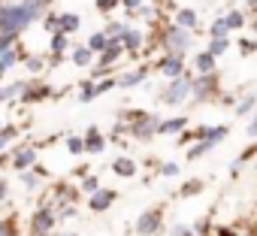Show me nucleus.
Wrapping results in <instances>:
<instances>
[{"instance_id":"obj_1","label":"nucleus","mask_w":257,"mask_h":236,"mask_svg":"<svg viewBox=\"0 0 257 236\" xmlns=\"http://www.w3.org/2000/svg\"><path fill=\"white\" fill-rule=\"evenodd\" d=\"M49 10H46V4H40V0H7V4L0 7V34L22 37Z\"/></svg>"},{"instance_id":"obj_2","label":"nucleus","mask_w":257,"mask_h":236,"mask_svg":"<svg viewBox=\"0 0 257 236\" xmlns=\"http://www.w3.org/2000/svg\"><path fill=\"white\" fill-rule=\"evenodd\" d=\"M118 118H121V122H127V128H131V140H137V143L155 140L158 131H161V122H164L161 115L146 112V109H124Z\"/></svg>"},{"instance_id":"obj_3","label":"nucleus","mask_w":257,"mask_h":236,"mask_svg":"<svg viewBox=\"0 0 257 236\" xmlns=\"http://www.w3.org/2000/svg\"><path fill=\"white\" fill-rule=\"evenodd\" d=\"M158 46H161L164 55H182V58H188V52L194 46V34L191 31H182L179 25L170 22V25H164L158 31Z\"/></svg>"},{"instance_id":"obj_4","label":"nucleus","mask_w":257,"mask_h":236,"mask_svg":"<svg viewBox=\"0 0 257 236\" xmlns=\"http://www.w3.org/2000/svg\"><path fill=\"white\" fill-rule=\"evenodd\" d=\"M191 97H194V73H188V76H182V79L167 82V85H164V91H161V103H164V106H170V109H179V106L191 103Z\"/></svg>"},{"instance_id":"obj_5","label":"nucleus","mask_w":257,"mask_h":236,"mask_svg":"<svg viewBox=\"0 0 257 236\" xmlns=\"http://www.w3.org/2000/svg\"><path fill=\"white\" fill-rule=\"evenodd\" d=\"M218 97H221V76H218V73L194 76V97H191L194 106L209 103V100H218Z\"/></svg>"},{"instance_id":"obj_6","label":"nucleus","mask_w":257,"mask_h":236,"mask_svg":"<svg viewBox=\"0 0 257 236\" xmlns=\"http://www.w3.org/2000/svg\"><path fill=\"white\" fill-rule=\"evenodd\" d=\"M134 230H137V236H158L164 230V206H152V209L140 212Z\"/></svg>"},{"instance_id":"obj_7","label":"nucleus","mask_w":257,"mask_h":236,"mask_svg":"<svg viewBox=\"0 0 257 236\" xmlns=\"http://www.w3.org/2000/svg\"><path fill=\"white\" fill-rule=\"evenodd\" d=\"M55 224H58V212H55V206H52V203H43V206H37V209H34V215H31V233L52 236Z\"/></svg>"},{"instance_id":"obj_8","label":"nucleus","mask_w":257,"mask_h":236,"mask_svg":"<svg viewBox=\"0 0 257 236\" xmlns=\"http://www.w3.org/2000/svg\"><path fill=\"white\" fill-rule=\"evenodd\" d=\"M155 70H158L167 82L182 79V76H188V58H182V55H161V58L155 61Z\"/></svg>"},{"instance_id":"obj_9","label":"nucleus","mask_w":257,"mask_h":236,"mask_svg":"<svg viewBox=\"0 0 257 236\" xmlns=\"http://www.w3.org/2000/svg\"><path fill=\"white\" fill-rule=\"evenodd\" d=\"M76 200H79V191H76L73 185L58 182V185L52 188V206H55L58 215H64L67 209H76Z\"/></svg>"},{"instance_id":"obj_10","label":"nucleus","mask_w":257,"mask_h":236,"mask_svg":"<svg viewBox=\"0 0 257 236\" xmlns=\"http://www.w3.org/2000/svg\"><path fill=\"white\" fill-rule=\"evenodd\" d=\"M10 155H13V170L16 173H28V170H34L40 164V152L34 146H22V149H16Z\"/></svg>"},{"instance_id":"obj_11","label":"nucleus","mask_w":257,"mask_h":236,"mask_svg":"<svg viewBox=\"0 0 257 236\" xmlns=\"http://www.w3.org/2000/svg\"><path fill=\"white\" fill-rule=\"evenodd\" d=\"M34 79H13V82H4L0 85V103H22V97L28 94Z\"/></svg>"},{"instance_id":"obj_12","label":"nucleus","mask_w":257,"mask_h":236,"mask_svg":"<svg viewBox=\"0 0 257 236\" xmlns=\"http://www.w3.org/2000/svg\"><path fill=\"white\" fill-rule=\"evenodd\" d=\"M173 25H179L182 31L197 34V31H200V13L191 10V7H176V10H173Z\"/></svg>"},{"instance_id":"obj_13","label":"nucleus","mask_w":257,"mask_h":236,"mask_svg":"<svg viewBox=\"0 0 257 236\" xmlns=\"http://www.w3.org/2000/svg\"><path fill=\"white\" fill-rule=\"evenodd\" d=\"M82 137H85V155H103V152H106L109 137H106L97 125H88V131H85Z\"/></svg>"},{"instance_id":"obj_14","label":"nucleus","mask_w":257,"mask_h":236,"mask_svg":"<svg viewBox=\"0 0 257 236\" xmlns=\"http://www.w3.org/2000/svg\"><path fill=\"white\" fill-rule=\"evenodd\" d=\"M115 200H118V191H112V188H100L94 197H88V209L91 212H109L112 206H115Z\"/></svg>"},{"instance_id":"obj_15","label":"nucleus","mask_w":257,"mask_h":236,"mask_svg":"<svg viewBox=\"0 0 257 236\" xmlns=\"http://www.w3.org/2000/svg\"><path fill=\"white\" fill-rule=\"evenodd\" d=\"M149 64H140L137 70H127V73H121L118 76V88H124V91H131V88H140L146 79H149Z\"/></svg>"},{"instance_id":"obj_16","label":"nucleus","mask_w":257,"mask_h":236,"mask_svg":"<svg viewBox=\"0 0 257 236\" xmlns=\"http://www.w3.org/2000/svg\"><path fill=\"white\" fill-rule=\"evenodd\" d=\"M49 97H55V88L49 85V82H31V88H28V94L22 97V106H31V103H43V100H49Z\"/></svg>"},{"instance_id":"obj_17","label":"nucleus","mask_w":257,"mask_h":236,"mask_svg":"<svg viewBox=\"0 0 257 236\" xmlns=\"http://www.w3.org/2000/svg\"><path fill=\"white\" fill-rule=\"evenodd\" d=\"M121 46H124V52L131 55V58H137L140 52H143V46H146V31H140V28H127V34H124V40H121Z\"/></svg>"},{"instance_id":"obj_18","label":"nucleus","mask_w":257,"mask_h":236,"mask_svg":"<svg viewBox=\"0 0 257 236\" xmlns=\"http://www.w3.org/2000/svg\"><path fill=\"white\" fill-rule=\"evenodd\" d=\"M188 115H173V118H164L161 122V131H158V137H182L185 131H188Z\"/></svg>"},{"instance_id":"obj_19","label":"nucleus","mask_w":257,"mask_h":236,"mask_svg":"<svg viewBox=\"0 0 257 236\" xmlns=\"http://www.w3.org/2000/svg\"><path fill=\"white\" fill-rule=\"evenodd\" d=\"M191 67H194V76H209V73H218V58H212L209 52H197L191 58Z\"/></svg>"},{"instance_id":"obj_20","label":"nucleus","mask_w":257,"mask_h":236,"mask_svg":"<svg viewBox=\"0 0 257 236\" xmlns=\"http://www.w3.org/2000/svg\"><path fill=\"white\" fill-rule=\"evenodd\" d=\"M112 173H115L118 179H134V176L140 173V164H137L134 158H127V155H118V158L112 161Z\"/></svg>"},{"instance_id":"obj_21","label":"nucleus","mask_w":257,"mask_h":236,"mask_svg":"<svg viewBox=\"0 0 257 236\" xmlns=\"http://www.w3.org/2000/svg\"><path fill=\"white\" fill-rule=\"evenodd\" d=\"M49 52H52V58H70V52H73L70 37H67V34H55V37L49 40Z\"/></svg>"},{"instance_id":"obj_22","label":"nucleus","mask_w":257,"mask_h":236,"mask_svg":"<svg viewBox=\"0 0 257 236\" xmlns=\"http://www.w3.org/2000/svg\"><path fill=\"white\" fill-rule=\"evenodd\" d=\"M70 61H73L76 67H82V70H85V67H94V64H97V55H94L88 46H73Z\"/></svg>"},{"instance_id":"obj_23","label":"nucleus","mask_w":257,"mask_h":236,"mask_svg":"<svg viewBox=\"0 0 257 236\" xmlns=\"http://www.w3.org/2000/svg\"><path fill=\"white\" fill-rule=\"evenodd\" d=\"M224 22H227V28H230V31H242V28L251 22V16H248L245 10L233 7V10H227V13H224Z\"/></svg>"},{"instance_id":"obj_24","label":"nucleus","mask_w":257,"mask_h":236,"mask_svg":"<svg viewBox=\"0 0 257 236\" xmlns=\"http://www.w3.org/2000/svg\"><path fill=\"white\" fill-rule=\"evenodd\" d=\"M79 31H82V16L79 13H61V34L73 37Z\"/></svg>"},{"instance_id":"obj_25","label":"nucleus","mask_w":257,"mask_h":236,"mask_svg":"<svg viewBox=\"0 0 257 236\" xmlns=\"http://www.w3.org/2000/svg\"><path fill=\"white\" fill-rule=\"evenodd\" d=\"M254 109H257V94L251 91V94H245V97H239V103H236V118H251L254 115Z\"/></svg>"},{"instance_id":"obj_26","label":"nucleus","mask_w":257,"mask_h":236,"mask_svg":"<svg viewBox=\"0 0 257 236\" xmlns=\"http://www.w3.org/2000/svg\"><path fill=\"white\" fill-rule=\"evenodd\" d=\"M22 64H25V70H28L31 76H40V73L49 67V61H46L43 55H34V52H25V61H22Z\"/></svg>"},{"instance_id":"obj_27","label":"nucleus","mask_w":257,"mask_h":236,"mask_svg":"<svg viewBox=\"0 0 257 236\" xmlns=\"http://www.w3.org/2000/svg\"><path fill=\"white\" fill-rule=\"evenodd\" d=\"M22 61H25V52H22V46H13V49H4V52H0V64H4L7 70L19 67Z\"/></svg>"},{"instance_id":"obj_28","label":"nucleus","mask_w":257,"mask_h":236,"mask_svg":"<svg viewBox=\"0 0 257 236\" xmlns=\"http://www.w3.org/2000/svg\"><path fill=\"white\" fill-rule=\"evenodd\" d=\"M206 34H209V40H230V34H233V31L227 28L224 16H218V19L209 25V31H206Z\"/></svg>"},{"instance_id":"obj_29","label":"nucleus","mask_w":257,"mask_h":236,"mask_svg":"<svg viewBox=\"0 0 257 236\" xmlns=\"http://www.w3.org/2000/svg\"><path fill=\"white\" fill-rule=\"evenodd\" d=\"M215 146H218L215 140H200V143H194V146L188 149V155H185V158H188V161H197V158H206V155H209V152H212Z\"/></svg>"},{"instance_id":"obj_30","label":"nucleus","mask_w":257,"mask_h":236,"mask_svg":"<svg viewBox=\"0 0 257 236\" xmlns=\"http://www.w3.org/2000/svg\"><path fill=\"white\" fill-rule=\"evenodd\" d=\"M127 28H131L127 22H109V25L103 28V34L109 37V43H121V40H124V34H127Z\"/></svg>"},{"instance_id":"obj_31","label":"nucleus","mask_w":257,"mask_h":236,"mask_svg":"<svg viewBox=\"0 0 257 236\" xmlns=\"http://www.w3.org/2000/svg\"><path fill=\"white\" fill-rule=\"evenodd\" d=\"M85 46H88V49H91L94 55H103V52L109 49V37H106L103 31H94V34L88 37V43H85Z\"/></svg>"},{"instance_id":"obj_32","label":"nucleus","mask_w":257,"mask_h":236,"mask_svg":"<svg viewBox=\"0 0 257 236\" xmlns=\"http://www.w3.org/2000/svg\"><path fill=\"white\" fill-rule=\"evenodd\" d=\"M97 97V79H82L79 82V103H91Z\"/></svg>"},{"instance_id":"obj_33","label":"nucleus","mask_w":257,"mask_h":236,"mask_svg":"<svg viewBox=\"0 0 257 236\" xmlns=\"http://www.w3.org/2000/svg\"><path fill=\"white\" fill-rule=\"evenodd\" d=\"M254 158H257V146H245V149L239 152V158H236V161L230 164V173L236 176V173L242 170V164H248V161H254Z\"/></svg>"},{"instance_id":"obj_34","label":"nucleus","mask_w":257,"mask_h":236,"mask_svg":"<svg viewBox=\"0 0 257 236\" xmlns=\"http://www.w3.org/2000/svg\"><path fill=\"white\" fill-rule=\"evenodd\" d=\"M43 31H49V37H55V34H61V13H55V10H49V13L43 16Z\"/></svg>"},{"instance_id":"obj_35","label":"nucleus","mask_w":257,"mask_h":236,"mask_svg":"<svg viewBox=\"0 0 257 236\" xmlns=\"http://www.w3.org/2000/svg\"><path fill=\"white\" fill-rule=\"evenodd\" d=\"M100 188H103V185H100V176H91V173H88V176H82V179H79V191H82V194H88V197H94Z\"/></svg>"},{"instance_id":"obj_36","label":"nucleus","mask_w":257,"mask_h":236,"mask_svg":"<svg viewBox=\"0 0 257 236\" xmlns=\"http://www.w3.org/2000/svg\"><path fill=\"white\" fill-rule=\"evenodd\" d=\"M203 188H206V182H203V179H188V182H182L179 197H185V200H188V197H197Z\"/></svg>"},{"instance_id":"obj_37","label":"nucleus","mask_w":257,"mask_h":236,"mask_svg":"<svg viewBox=\"0 0 257 236\" xmlns=\"http://www.w3.org/2000/svg\"><path fill=\"white\" fill-rule=\"evenodd\" d=\"M64 140H67V152H70L73 158L85 155V137H79V134H67Z\"/></svg>"},{"instance_id":"obj_38","label":"nucleus","mask_w":257,"mask_h":236,"mask_svg":"<svg viewBox=\"0 0 257 236\" xmlns=\"http://www.w3.org/2000/svg\"><path fill=\"white\" fill-rule=\"evenodd\" d=\"M19 182H22L28 191H40V185H43V176H40L37 170H28V173H19Z\"/></svg>"},{"instance_id":"obj_39","label":"nucleus","mask_w":257,"mask_h":236,"mask_svg":"<svg viewBox=\"0 0 257 236\" xmlns=\"http://www.w3.org/2000/svg\"><path fill=\"white\" fill-rule=\"evenodd\" d=\"M0 236H22V233H19V221H16V215L0 218Z\"/></svg>"},{"instance_id":"obj_40","label":"nucleus","mask_w":257,"mask_h":236,"mask_svg":"<svg viewBox=\"0 0 257 236\" xmlns=\"http://www.w3.org/2000/svg\"><path fill=\"white\" fill-rule=\"evenodd\" d=\"M227 49H230V40H209V46H206V52H209L212 58L227 55Z\"/></svg>"},{"instance_id":"obj_41","label":"nucleus","mask_w":257,"mask_h":236,"mask_svg":"<svg viewBox=\"0 0 257 236\" xmlns=\"http://www.w3.org/2000/svg\"><path fill=\"white\" fill-rule=\"evenodd\" d=\"M197 236H215V224H212V215H203L197 224H194Z\"/></svg>"},{"instance_id":"obj_42","label":"nucleus","mask_w":257,"mask_h":236,"mask_svg":"<svg viewBox=\"0 0 257 236\" xmlns=\"http://www.w3.org/2000/svg\"><path fill=\"white\" fill-rule=\"evenodd\" d=\"M182 173V167L176 164V161H164V164H158V176H164V179H173V176H179Z\"/></svg>"},{"instance_id":"obj_43","label":"nucleus","mask_w":257,"mask_h":236,"mask_svg":"<svg viewBox=\"0 0 257 236\" xmlns=\"http://www.w3.org/2000/svg\"><path fill=\"white\" fill-rule=\"evenodd\" d=\"M115 88H118V76H103V79H97V97L106 94V91H115Z\"/></svg>"},{"instance_id":"obj_44","label":"nucleus","mask_w":257,"mask_h":236,"mask_svg":"<svg viewBox=\"0 0 257 236\" xmlns=\"http://www.w3.org/2000/svg\"><path fill=\"white\" fill-rule=\"evenodd\" d=\"M239 52H242L245 58L257 55V37H242V40H239Z\"/></svg>"},{"instance_id":"obj_45","label":"nucleus","mask_w":257,"mask_h":236,"mask_svg":"<svg viewBox=\"0 0 257 236\" xmlns=\"http://www.w3.org/2000/svg\"><path fill=\"white\" fill-rule=\"evenodd\" d=\"M170 236H197V230H194V224H185V221H176V224L170 227Z\"/></svg>"},{"instance_id":"obj_46","label":"nucleus","mask_w":257,"mask_h":236,"mask_svg":"<svg viewBox=\"0 0 257 236\" xmlns=\"http://www.w3.org/2000/svg\"><path fill=\"white\" fill-rule=\"evenodd\" d=\"M118 7H121V0H94V10L103 13V16H109V13L118 10Z\"/></svg>"},{"instance_id":"obj_47","label":"nucleus","mask_w":257,"mask_h":236,"mask_svg":"<svg viewBox=\"0 0 257 236\" xmlns=\"http://www.w3.org/2000/svg\"><path fill=\"white\" fill-rule=\"evenodd\" d=\"M143 7H146V0H121V10H124L127 16H134V19H137V13H140Z\"/></svg>"},{"instance_id":"obj_48","label":"nucleus","mask_w":257,"mask_h":236,"mask_svg":"<svg viewBox=\"0 0 257 236\" xmlns=\"http://www.w3.org/2000/svg\"><path fill=\"white\" fill-rule=\"evenodd\" d=\"M215 236H239V227H233V224H215Z\"/></svg>"},{"instance_id":"obj_49","label":"nucleus","mask_w":257,"mask_h":236,"mask_svg":"<svg viewBox=\"0 0 257 236\" xmlns=\"http://www.w3.org/2000/svg\"><path fill=\"white\" fill-rule=\"evenodd\" d=\"M236 103H239V97H236V94H230V91H221V97H218V106H233V109H236Z\"/></svg>"},{"instance_id":"obj_50","label":"nucleus","mask_w":257,"mask_h":236,"mask_svg":"<svg viewBox=\"0 0 257 236\" xmlns=\"http://www.w3.org/2000/svg\"><path fill=\"white\" fill-rule=\"evenodd\" d=\"M13 46H19V37H16V34H0V52H4V49H13Z\"/></svg>"},{"instance_id":"obj_51","label":"nucleus","mask_w":257,"mask_h":236,"mask_svg":"<svg viewBox=\"0 0 257 236\" xmlns=\"http://www.w3.org/2000/svg\"><path fill=\"white\" fill-rule=\"evenodd\" d=\"M176 140H179V146H194V143H197V134H194V128H188V131H185L182 137H176Z\"/></svg>"},{"instance_id":"obj_52","label":"nucleus","mask_w":257,"mask_h":236,"mask_svg":"<svg viewBox=\"0 0 257 236\" xmlns=\"http://www.w3.org/2000/svg\"><path fill=\"white\" fill-rule=\"evenodd\" d=\"M245 134H248L251 140H257V109H254V115L248 118V128H245Z\"/></svg>"},{"instance_id":"obj_53","label":"nucleus","mask_w":257,"mask_h":236,"mask_svg":"<svg viewBox=\"0 0 257 236\" xmlns=\"http://www.w3.org/2000/svg\"><path fill=\"white\" fill-rule=\"evenodd\" d=\"M7 197H10V182H7V179H0V203H4Z\"/></svg>"},{"instance_id":"obj_54","label":"nucleus","mask_w":257,"mask_h":236,"mask_svg":"<svg viewBox=\"0 0 257 236\" xmlns=\"http://www.w3.org/2000/svg\"><path fill=\"white\" fill-rule=\"evenodd\" d=\"M4 167H13V155L10 152H0V170Z\"/></svg>"},{"instance_id":"obj_55","label":"nucleus","mask_w":257,"mask_h":236,"mask_svg":"<svg viewBox=\"0 0 257 236\" xmlns=\"http://www.w3.org/2000/svg\"><path fill=\"white\" fill-rule=\"evenodd\" d=\"M242 4H245V13H254L257 16V0H242Z\"/></svg>"},{"instance_id":"obj_56","label":"nucleus","mask_w":257,"mask_h":236,"mask_svg":"<svg viewBox=\"0 0 257 236\" xmlns=\"http://www.w3.org/2000/svg\"><path fill=\"white\" fill-rule=\"evenodd\" d=\"M248 25H251V31H254V37H257V16H251V22H248Z\"/></svg>"},{"instance_id":"obj_57","label":"nucleus","mask_w":257,"mask_h":236,"mask_svg":"<svg viewBox=\"0 0 257 236\" xmlns=\"http://www.w3.org/2000/svg\"><path fill=\"white\" fill-rule=\"evenodd\" d=\"M7 73H10V70H7L4 64H0V85H4V76H7Z\"/></svg>"},{"instance_id":"obj_58","label":"nucleus","mask_w":257,"mask_h":236,"mask_svg":"<svg viewBox=\"0 0 257 236\" xmlns=\"http://www.w3.org/2000/svg\"><path fill=\"white\" fill-rule=\"evenodd\" d=\"M239 236H254V233H251L248 227H239Z\"/></svg>"},{"instance_id":"obj_59","label":"nucleus","mask_w":257,"mask_h":236,"mask_svg":"<svg viewBox=\"0 0 257 236\" xmlns=\"http://www.w3.org/2000/svg\"><path fill=\"white\" fill-rule=\"evenodd\" d=\"M248 230H251V233L257 236V221H254V224H248Z\"/></svg>"},{"instance_id":"obj_60","label":"nucleus","mask_w":257,"mask_h":236,"mask_svg":"<svg viewBox=\"0 0 257 236\" xmlns=\"http://www.w3.org/2000/svg\"><path fill=\"white\" fill-rule=\"evenodd\" d=\"M4 131H7V125H4V122H0V134H4Z\"/></svg>"},{"instance_id":"obj_61","label":"nucleus","mask_w":257,"mask_h":236,"mask_svg":"<svg viewBox=\"0 0 257 236\" xmlns=\"http://www.w3.org/2000/svg\"><path fill=\"white\" fill-rule=\"evenodd\" d=\"M40 4H46V7H52V0H40Z\"/></svg>"},{"instance_id":"obj_62","label":"nucleus","mask_w":257,"mask_h":236,"mask_svg":"<svg viewBox=\"0 0 257 236\" xmlns=\"http://www.w3.org/2000/svg\"><path fill=\"white\" fill-rule=\"evenodd\" d=\"M64 236H79V233H64Z\"/></svg>"},{"instance_id":"obj_63","label":"nucleus","mask_w":257,"mask_h":236,"mask_svg":"<svg viewBox=\"0 0 257 236\" xmlns=\"http://www.w3.org/2000/svg\"><path fill=\"white\" fill-rule=\"evenodd\" d=\"M28 236H40V233H28Z\"/></svg>"},{"instance_id":"obj_64","label":"nucleus","mask_w":257,"mask_h":236,"mask_svg":"<svg viewBox=\"0 0 257 236\" xmlns=\"http://www.w3.org/2000/svg\"><path fill=\"white\" fill-rule=\"evenodd\" d=\"M4 4H7V0H0V7H4Z\"/></svg>"}]
</instances>
